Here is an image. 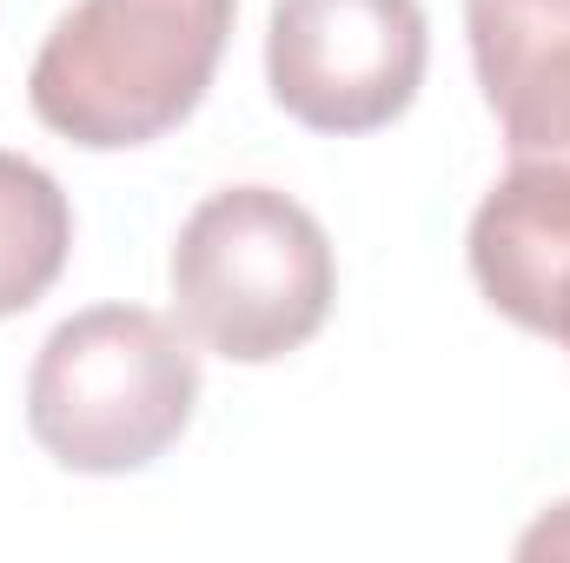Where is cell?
Returning a JSON list of instances; mask_svg holds the SVG:
<instances>
[{
	"label": "cell",
	"instance_id": "8992f818",
	"mask_svg": "<svg viewBox=\"0 0 570 563\" xmlns=\"http://www.w3.org/2000/svg\"><path fill=\"white\" fill-rule=\"evenodd\" d=\"M511 166H570V0H464Z\"/></svg>",
	"mask_w": 570,
	"mask_h": 563
},
{
	"label": "cell",
	"instance_id": "52a82bcc",
	"mask_svg": "<svg viewBox=\"0 0 570 563\" xmlns=\"http://www.w3.org/2000/svg\"><path fill=\"white\" fill-rule=\"evenodd\" d=\"M73 253V206L60 179L20 152H0V318L40 305Z\"/></svg>",
	"mask_w": 570,
	"mask_h": 563
},
{
	"label": "cell",
	"instance_id": "7a4b0ae2",
	"mask_svg": "<svg viewBox=\"0 0 570 563\" xmlns=\"http://www.w3.org/2000/svg\"><path fill=\"white\" fill-rule=\"evenodd\" d=\"M199 405V358L146 305H94L47 332L27 378V431L87 477L146 471Z\"/></svg>",
	"mask_w": 570,
	"mask_h": 563
},
{
	"label": "cell",
	"instance_id": "277c9868",
	"mask_svg": "<svg viewBox=\"0 0 570 563\" xmlns=\"http://www.w3.org/2000/svg\"><path fill=\"white\" fill-rule=\"evenodd\" d=\"M431 33L419 0H273L266 80L312 134L392 127L425 87Z\"/></svg>",
	"mask_w": 570,
	"mask_h": 563
},
{
	"label": "cell",
	"instance_id": "6da1fadb",
	"mask_svg": "<svg viewBox=\"0 0 570 563\" xmlns=\"http://www.w3.org/2000/svg\"><path fill=\"white\" fill-rule=\"evenodd\" d=\"M226 33L233 0H73L33 53L27 100L87 152L146 146L206 100Z\"/></svg>",
	"mask_w": 570,
	"mask_h": 563
},
{
	"label": "cell",
	"instance_id": "3957f363",
	"mask_svg": "<svg viewBox=\"0 0 570 563\" xmlns=\"http://www.w3.org/2000/svg\"><path fill=\"white\" fill-rule=\"evenodd\" d=\"M338 292L325 226L273 186L213 192L173 246V318L233 365L298 352Z\"/></svg>",
	"mask_w": 570,
	"mask_h": 563
},
{
	"label": "cell",
	"instance_id": "ba28073f",
	"mask_svg": "<svg viewBox=\"0 0 570 563\" xmlns=\"http://www.w3.org/2000/svg\"><path fill=\"white\" fill-rule=\"evenodd\" d=\"M518 551H524V557H544V551H551V557H570V504H558L538 531H524Z\"/></svg>",
	"mask_w": 570,
	"mask_h": 563
},
{
	"label": "cell",
	"instance_id": "5b68a950",
	"mask_svg": "<svg viewBox=\"0 0 570 563\" xmlns=\"http://www.w3.org/2000/svg\"><path fill=\"white\" fill-rule=\"evenodd\" d=\"M471 279L511 325L570 352V166H511L484 192Z\"/></svg>",
	"mask_w": 570,
	"mask_h": 563
}]
</instances>
